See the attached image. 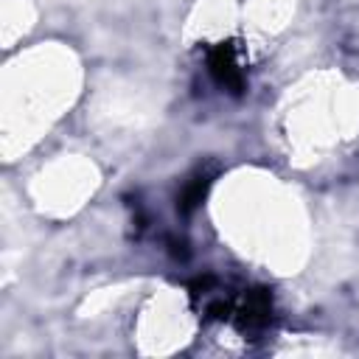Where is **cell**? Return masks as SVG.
<instances>
[{"label":"cell","mask_w":359,"mask_h":359,"mask_svg":"<svg viewBox=\"0 0 359 359\" xmlns=\"http://www.w3.org/2000/svg\"><path fill=\"white\" fill-rule=\"evenodd\" d=\"M272 317V294L261 286L255 289H244L241 297H236V309H233V323L241 334H252L261 331Z\"/></svg>","instance_id":"1"},{"label":"cell","mask_w":359,"mask_h":359,"mask_svg":"<svg viewBox=\"0 0 359 359\" xmlns=\"http://www.w3.org/2000/svg\"><path fill=\"white\" fill-rule=\"evenodd\" d=\"M208 70L216 79V84L233 95L244 93V70L238 65L236 56V45L233 42H219L208 50Z\"/></svg>","instance_id":"2"},{"label":"cell","mask_w":359,"mask_h":359,"mask_svg":"<svg viewBox=\"0 0 359 359\" xmlns=\"http://www.w3.org/2000/svg\"><path fill=\"white\" fill-rule=\"evenodd\" d=\"M208 188H210V174L202 171V174L191 177V180L182 185L180 196H177V210H180V213H191V210L205 199Z\"/></svg>","instance_id":"3"}]
</instances>
